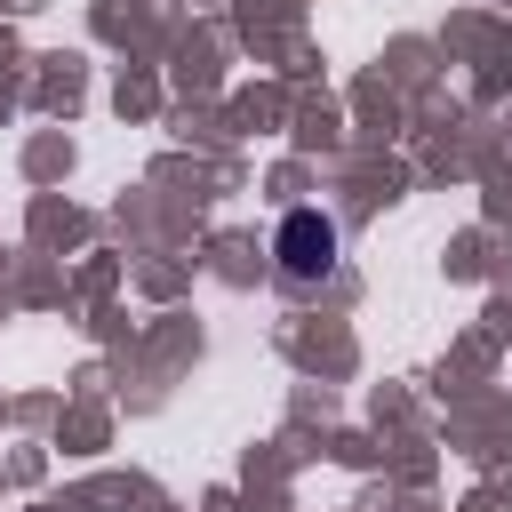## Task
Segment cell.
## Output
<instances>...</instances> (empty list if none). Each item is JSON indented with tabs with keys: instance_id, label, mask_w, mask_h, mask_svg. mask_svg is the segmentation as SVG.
Returning a JSON list of instances; mask_svg holds the SVG:
<instances>
[{
	"instance_id": "1",
	"label": "cell",
	"mask_w": 512,
	"mask_h": 512,
	"mask_svg": "<svg viewBox=\"0 0 512 512\" xmlns=\"http://www.w3.org/2000/svg\"><path fill=\"white\" fill-rule=\"evenodd\" d=\"M336 248H344V232H336V216H320V208H288L280 232H272V256H280L288 280H328V272H336Z\"/></svg>"
}]
</instances>
